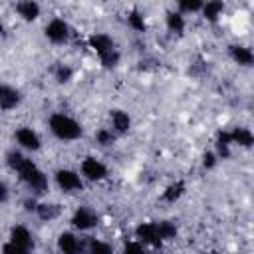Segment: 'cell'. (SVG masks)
I'll return each instance as SVG.
<instances>
[{
  "mask_svg": "<svg viewBox=\"0 0 254 254\" xmlns=\"http://www.w3.org/2000/svg\"><path fill=\"white\" fill-rule=\"evenodd\" d=\"M230 135V141L232 143H240V145H244V147H250L252 143H254V137H252V133L248 131V129H242V127H236L232 133H228Z\"/></svg>",
  "mask_w": 254,
  "mask_h": 254,
  "instance_id": "obj_13",
  "label": "cell"
},
{
  "mask_svg": "<svg viewBox=\"0 0 254 254\" xmlns=\"http://www.w3.org/2000/svg\"><path fill=\"white\" fill-rule=\"evenodd\" d=\"M137 236L143 240V242H149L153 246H159L161 244V236H159V228L155 222H145L137 228Z\"/></svg>",
  "mask_w": 254,
  "mask_h": 254,
  "instance_id": "obj_3",
  "label": "cell"
},
{
  "mask_svg": "<svg viewBox=\"0 0 254 254\" xmlns=\"http://www.w3.org/2000/svg\"><path fill=\"white\" fill-rule=\"evenodd\" d=\"M117 60H119V54L113 50V52H109V54H105V56H101V62H103V65L105 67H111V65H115L117 64Z\"/></svg>",
  "mask_w": 254,
  "mask_h": 254,
  "instance_id": "obj_25",
  "label": "cell"
},
{
  "mask_svg": "<svg viewBox=\"0 0 254 254\" xmlns=\"http://www.w3.org/2000/svg\"><path fill=\"white\" fill-rule=\"evenodd\" d=\"M4 254H28V250L26 248H20V246H16V244H6L4 246Z\"/></svg>",
  "mask_w": 254,
  "mask_h": 254,
  "instance_id": "obj_28",
  "label": "cell"
},
{
  "mask_svg": "<svg viewBox=\"0 0 254 254\" xmlns=\"http://www.w3.org/2000/svg\"><path fill=\"white\" fill-rule=\"evenodd\" d=\"M60 250H62L64 254H77V252H79V242H77V238H75L73 234H69V232H64V234L60 236Z\"/></svg>",
  "mask_w": 254,
  "mask_h": 254,
  "instance_id": "obj_12",
  "label": "cell"
},
{
  "mask_svg": "<svg viewBox=\"0 0 254 254\" xmlns=\"http://www.w3.org/2000/svg\"><path fill=\"white\" fill-rule=\"evenodd\" d=\"M0 34H2V24H0Z\"/></svg>",
  "mask_w": 254,
  "mask_h": 254,
  "instance_id": "obj_34",
  "label": "cell"
},
{
  "mask_svg": "<svg viewBox=\"0 0 254 254\" xmlns=\"http://www.w3.org/2000/svg\"><path fill=\"white\" fill-rule=\"evenodd\" d=\"M111 119H113V127L117 129V131H127L129 129V115L125 113V111H119V109H115L113 113H111Z\"/></svg>",
  "mask_w": 254,
  "mask_h": 254,
  "instance_id": "obj_16",
  "label": "cell"
},
{
  "mask_svg": "<svg viewBox=\"0 0 254 254\" xmlns=\"http://www.w3.org/2000/svg\"><path fill=\"white\" fill-rule=\"evenodd\" d=\"M97 141H99V143H103V145H109V143L113 141V135H111L109 131H105V129H101V131L97 133Z\"/></svg>",
  "mask_w": 254,
  "mask_h": 254,
  "instance_id": "obj_30",
  "label": "cell"
},
{
  "mask_svg": "<svg viewBox=\"0 0 254 254\" xmlns=\"http://www.w3.org/2000/svg\"><path fill=\"white\" fill-rule=\"evenodd\" d=\"M183 189H185V185H183V183H177V185L169 187V189H167V192H165V200H171V202H173L175 198H179V196H181Z\"/></svg>",
  "mask_w": 254,
  "mask_h": 254,
  "instance_id": "obj_22",
  "label": "cell"
},
{
  "mask_svg": "<svg viewBox=\"0 0 254 254\" xmlns=\"http://www.w3.org/2000/svg\"><path fill=\"white\" fill-rule=\"evenodd\" d=\"M167 26H169L173 32H181V30L185 28L183 16H181V14H169V16H167Z\"/></svg>",
  "mask_w": 254,
  "mask_h": 254,
  "instance_id": "obj_20",
  "label": "cell"
},
{
  "mask_svg": "<svg viewBox=\"0 0 254 254\" xmlns=\"http://www.w3.org/2000/svg\"><path fill=\"white\" fill-rule=\"evenodd\" d=\"M6 196H8V190H6L4 183H0V202H4V200H6Z\"/></svg>",
  "mask_w": 254,
  "mask_h": 254,
  "instance_id": "obj_32",
  "label": "cell"
},
{
  "mask_svg": "<svg viewBox=\"0 0 254 254\" xmlns=\"http://www.w3.org/2000/svg\"><path fill=\"white\" fill-rule=\"evenodd\" d=\"M89 254H111V248L105 242H91Z\"/></svg>",
  "mask_w": 254,
  "mask_h": 254,
  "instance_id": "obj_24",
  "label": "cell"
},
{
  "mask_svg": "<svg viewBox=\"0 0 254 254\" xmlns=\"http://www.w3.org/2000/svg\"><path fill=\"white\" fill-rule=\"evenodd\" d=\"M56 75H58V81H62V83H64V81H67V79L71 77V69H69L67 65H60Z\"/></svg>",
  "mask_w": 254,
  "mask_h": 254,
  "instance_id": "obj_27",
  "label": "cell"
},
{
  "mask_svg": "<svg viewBox=\"0 0 254 254\" xmlns=\"http://www.w3.org/2000/svg\"><path fill=\"white\" fill-rule=\"evenodd\" d=\"M71 222H73V226H77V228L85 230V228L95 226L97 218H95V214H91L87 208H79V210H75V214H73Z\"/></svg>",
  "mask_w": 254,
  "mask_h": 254,
  "instance_id": "obj_8",
  "label": "cell"
},
{
  "mask_svg": "<svg viewBox=\"0 0 254 254\" xmlns=\"http://www.w3.org/2000/svg\"><path fill=\"white\" fill-rule=\"evenodd\" d=\"M230 135L228 133H220L218 139H216V147H218V153L222 157H230V151H228V145H230Z\"/></svg>",
  "mask_w": 254,
  "mask_h": 254,
  "instance_id": "obj_19",
  "label": "cell"
},
{
  "mask_svg": "<svg viewBox=\"0 0 254 254\" xmlns=\"http://www.w3.org/2000/svg\"><path fill=\"white\" fill-rule=\"evenodd\" d=\"M16 139H18V143H20L22 147H26V149H32V151L40 149V139H38V135H36L32 129H20V131L16 133Z\"/></svg>",
  "mask_w": 254,
  "mask_h": 254,
  "instance_id": "obj_9",
  "label": "cell"
},
{
  "mask_svg": "<svg viewBox=\"0 0 254 254\" xmlns=\"http://www.w3.org/2000/svg\"><path fill=\"white\" fill-rule=\"evenodd\" d=\"M230 54H232V58H234L238 64H242V65H250L252 60H254L252 52H250L248 48H242V46H232V48H230Z\"/></svg>",
  "mask_w": 254,
  "mask_h": 254,
  "instance_id": "obj_15",
  "label": "cell"
},
{
  "mask_svg": "<svg viewBox=\"0 0 254 254\" xmlns=\"http://www.w3.org/2000/svg\"><path fill=\"white\" fill-rule=\"evenodd\" d=\"M12 244H16V246L28 250V248L32 246V236H30V232H28L24 226L12 228Z\"/></svg>",
  "mask_w": 254,
  "mask_h": 254,
  "instance_id": "obj_11",
  "label": "cell"
},
{
  "mask_svg": "<svg viewBox=\"0 0 254 254\" xmlns=\"http://www.w3.org/2000/svg\"><path fill=\"white\" fill-rule=\"evenodd\" d=\"M81 171H83V175L87 177V179H91V181H99V179H103L105 177V167L99 163V161H95V159H85L83 161V165H81Z\"/></svg>",
  "mask_w": 254,
  "mask_h": 254,
  "instance_id": "obj_4",
  "label": "cell"
},
{
  "mask_svg": "<svg viewBox=\"0 0 254 254\" xmlns=\"http://www.w3.org/2000/svg\"><path fill=\"white\" fill-rule=\"evenodd\" d=\"M18 101H20V95L16 89H12L8 85H0V107L2 109H12Z\"/></svg>",
  "mask_w": 254,
  "mask_h": 254,
  "instance_id": "obj_10",
  "label": "cell"
},
{
  "mask_svg": "<svg viewBox=\"0 0 254 254\" xmlns=\"http://www.w3.org/2000/svg\"><path fill=\"white\" fill-rule=\"evenodd\" d=\"M56 181H58V185H60L64 190L81 189V181H79V177H77L75 173H71V171H58Z\"/></svg>",
  "mask_w": 254,
  "mask_h": 254,
  "instance_id": "obj_6",
  "label": "cell"
},
{
  "mask_svg": "<svg viewBox=\"0 0 254 254\" xmlns=\"http://www.w3.org/2000/svg\"><path fill=\"white\" fill-rule=\"evenodd\" d=\"M36 210H38L40 218H44V220H52V218H56V216L60 214V206H58V204H48V202L38 204Z\"/></svg>",
  "mask_w": 254,
  "mask_h": 254,
  "instance_id": "obj_17",
  "label": "cell"
},
{
  "mask_svg": "<svg viewBox=\"0 0 254 254\" xmlns=\"http://www.w3.org/2000/svg\"><path fill=\"white\" fill-rule=\"evenodd\" d=\"M8 163H10L12 169H16V171L20 173V177H22L34 190L44 192V190L48 189V181H46L44 173H42L30 159L22 157V155L16 153V151H10V153H8Z\"/></svg>",
  "mask_w": 254,
  "mask_h": 254,
  "instance_id": "obj_1",
  "label": "cell"
},
{
  "mask_svg": "<svg viewBox=\"0 0 254 254\" xmlns=\"http://www.w3.org/2000/svg\"><path fill=\"white\" fill-rule=\"evenodd\" d=\"M18 12H20V16L24 18V20H34V18H38V14H40V6L36 4V2H20L18 6Z\"/></svg>",
  "mask_w": 254,
  "mask_h": 254,
  "instance_id": "obj_14",
  "label": "cell"
},
{
  "mask_svg": "<svg viewBox=\"0 0 254 254\" xmlns=\"http://www.w3.org/2000/svg\"><path fill=\"white\" fill-rule=\"evenodd\" d=\"M198 8H202V2H198V0H183L181 2V10H190V12H194V10H198Z\"/></svg>",
  "mask_w": 254,
  "mask_h": 254,
  "instance_id": "obj_26",
  "label": "cell"
},
{
  "mask_svg": "<svg viewBox=\"0 0 254 254\" xmlns=\"http://www.w3.org/2000/svg\"><path fill=\"white\" fill-rule=\"evenodd\" d=\"M222 2H218V0H214V2H206V6H204V16L208 18V20H216V16L222 12Z\"/></svg>",
  "mask_w": 254,
  "mask_h": 254,
  "instance_id": "obj_18",
  "label": "cell"
},
{
  "mask_svg": "<svg viewBox=\"0 0 254 254\" xmlns=\"http://www.w3.org/2000/svg\"><path fill=\"white\" fill-rule=\"evenodd\" d=\"M157 228H159V236H161V240H163V238H173V236L177 234V228H175L171 222H159Z\"/></svg>",
  "mask_w": 254,
  "mask_h": 254,
  "instance_id": "obj_21",
  "label": "cell"
},
{
  "mask_svg": "<svg viewBox=\"0 0 254 254\" xmlns=\"http://www.w3.org/2000/svg\"><path fill=\"white\" fill-rule=\"evenodd\" d=\"M46 36L52 40V42H64L67 38V26L65 22L62 20H52L48 26H46Z\"/></svg>",
  "mask_w": 254,
  "mask_h": 254,
  "instance_id": "obj_5",
  "label": "cell"
},
{
  "mask_svg": "<svg viewBox=\"0 0 254 254\" xmlns=\"http://www.w3.org/2000/svg\"><path fill=\"white\" fill-rule=\"evenodd\" d=\"M129 24H131L137 32H143V30H145V22H143V16H141L139 12H133V14L129 16Z\"/></svg>",
  "mask_w": 254,
  "mask_h": 254,
  "instance_id": "obj_23",
  "label": "cell"
},
{
  "mask_svg": "<svg viewBox=\"0 0 254 254\" xmlns=\"http://www.w3.org/2000/svg\"><path fill=\"white\" fill-rule=\"evenodd\" d=\"M26 208H28V210H32V208H36V204H34L32 200H26Z\"/></svg>",
  "mask_w": 254,
  "mask_h": 254,
  "instance_id": "obj_33",
  "label": "cell"
},
{
  "mask_svg": "<svg viewBox=\"0 0 254 254\" xmlns=\"http://www.w3.org/2000/svg\"><path fill=\"white\" fill-rule=\"evenodd\" d=\"M123 254H145V250L141 248V244H137V242H129L127 246H125V252Z\"/></svg>",
  "mask_w": 254,
  "mask_h": 254,
  "instance_id": "obj_29",
  "label": "cell"
},
{
  "mask_svg": "<svg viewBox=\"0 0 254 254\" xmlns=\"http://www.w3.org/2000/svg\"><path fill=\"white\" fill-rule=\"evenodd\" d=\"M89 44H91V48H93L99 56H105V54L113 52V42H111V38L105 36V34H95V36H91V38H89Z\"/></svg>",
  "mask_w": 254,
  "mask_h": 254,
  "instance_id": "obj_7",
  "label": "cell"
},
{
  "mask_svg": "<svg viewBox=\"0 0 254 254\" xmlns=\"http://www.w3.org/2000/svg\"><path fill=\"white\" fill-rule=\"evenodd\" d=\"M50 129L54 131L56 137L60 139H65V141H71V139H77L81 135V127L71 119V117H65L62 113H56L50 117Z\"/></svg>",
  "mask_w": 254,
  "mask_h": 254,
  "instance_id": "obj_2",
  "label": "cell"
},
{
  "mask_svg": "<svg viewBox=\"0 0 254 254\" xmlns=\"http://www.w3.org/2000/svg\"><path fill=\"white\" fill-rule=\"evenodd\" d=\"M212 165H214V155H212V153H206V155H204V167L210 169Z\"/></svg>",
  "mask_w": 254,
  "mask_h": 254,
  "instance_id": "obj_31",
  "label": "cell"
}]
</instances>
